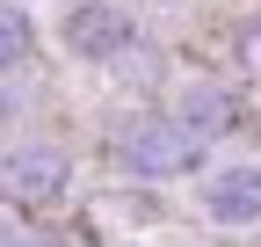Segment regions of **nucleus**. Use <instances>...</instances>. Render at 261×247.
<instances>
[{
	"label": "nucleus",
	"mask_w": 261,
	"mask_h": 247,
	"mask_svg": "<svg viewBox=\"0 0 261 247\" xmlns=\"http://www.w3.org/2000/svg\"><path fill=\"white\" fill-rule=\"evenodd\" d=\"M203 145L211 138H196L181 116H130L116 131V167L138 175V182H174L203 160Z\"/></svg>",
	"instance_id": "obj_1"
},
{
	"label": "nucleus",
	"mask_w": 261,
	"mask_h": 247,
	"mask_svg": "<svg viewBox=\"0 0 261 247\" xmlns=\"http://www.w3.org/2000/svg\"><path fill=\"white\" fill-rule=\"evenodd\" d=\"M130 44H138V22H130L123 8H109V0H73V8H65V51L73 58L109 66V58H123Z\"/></svg>",
	"instance_id": "obj_2"
},
{
	"label": "nucleus",
	"mask_w": 261,
	"mask_h": 247,
	"mask_svg": "<svg viewBox=\"0 0 261 247\" xmlns=\"http://www.w3.org/2000/svg\"><path fill=\"white\" fill-rule=\"evenodd\" d=\"M65 189V153L58 145H15L0 153V196L8 204H51Z\"/></svg>",
	"instance_id": "obj_3"
},
{
	"label": "nucleus",
	"mask_w": 261,
	"mask_h": 247,
	"mask_svg": "<svg viewBox=\"0 0 261 247\" xmlns=\"http://www.w3.org/2000/svg\"><path fill=\"white\" fill-rule=\"evenodd\" d=\"M203 211L218 226H254L261 218V167H225L203 182Z\"/></svg>",
	"instance_id": "obj_4"
},
{
	"label": "nucleus",
	"mask_w": 261,
	"mask_h": 247,
	"mask_svg": "<svg viewBox=\"0 0 261 247\" xmlns=\"http://www.w3.org/2000/svg\"><path fill=\"white\" fill-rule=\"evenodd\" d=\"M181 124H189L196 138H218V131H232V124H240V109H232V95H225V87H196L189 109H181Z\"/></svg>",
	"instance_id": "obj_5"
},
{
	"label": "nucleus",
	"mask_w": 261,
	"mask_h": 247,
	"mask_svg": "<svg viewBox=\"0 0 261 247\" xmlns=\"http://www.w3.org/2000/svg\"><path fill=\"white\" fill-rule=\"evenodd\" d=\"M29 44H37L29 15H22V8H0V73H15L22 58H29Z\"/></svg>",
	"instance_id": "obj_6"
},
{
	"label": "nucleus",
	"mask_w": 261,
	"mask_h": 247,
	"mask_svg": "<svg viewBox=\"0 0 261 247\" xmlns=\"http://www.w3.org/2000/svg\"><path fill=\"white\" fill-rule=\"evenodd\" d=\"M65 8H73V0H65Z\"/></svg>",
	"instance_id": "obj_7"
}]
</instances>
